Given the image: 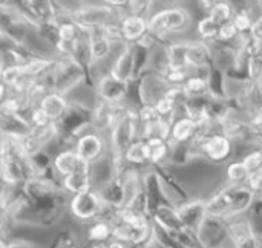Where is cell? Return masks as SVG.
I'll return each mask as SVG.
<instances>
[{"mask_svg":"<svg viewBox=\"0 0 262 248\" xmlns=\"http://www.w3.org/2000/svg\"><path fill=\"white\" fill-rule=\"evenodd\" d=\"M256 199V195L246 184H227L207 199V213L220 219H233L247 215Z\"/></svg>","mask_w":262,"mask_h":248,"instance_id":"1","label":"cell"},{"mask_svg":"<svg viewBox=\"0 0 262 248\" xmlns=\"http://www.w3.org/2000/svg\"><path fill=\"white\" fill-rule=\"evenodd\" d=\"M68 210L72 215V218L77 219L78 222L91 224L101 218L104 210V202L98 195V192L92 189L71 196Z\"/></svg>","mask_w":262,"mask_h":248,"instance_id":"2","label":"cell"},{"mask_svg":"<svg viewBox=\"0 0 262 248\" xmlns=\"http://www.w3.org/2000/svg\"><path fill=\"white\" fill-rule=\"evenodd\" d=\"M198 235L206 248H238L230 236L226 219L207 216Z\"/></svg>","mask_w":262,"mask_h":248,"instance_id":"3","label":"cell"},{"mask_svg":"<svg viewBox=\"0 0 262 248\" xmlns=\"http://www.w3.org/2000/svg\"><path fill=\"white\" fill-rule=\"evenodd\" d=\"M74 149L89 164H94L95 161H98L107 152L103 137L100 133H97V132H84V133H81L75 140Z\"/></svg>","mask_w":262,"mask_h":248,"instance_id":"4","label":"cell"},{"mask_svg":"<svg viewBox=\"0 0 262 248\" xmlns=\"http://www.w3.org/2000/svg\"><path fill=\"white\" fill-rule=\"evenodd\" d=\"M54 169L58 173L60 178L69 176L75 172L81 170H91V164L84 161L74 147L60 149L54 153Z\"/></svg>","mask_w":262,"mask_h":248,"instance_id":"5","label":"cell"},{"mask_svg":"<svg viewBox=\"0 0 262 248\" xmlns=\"http://www.w3.org/2000/svg\"><path fill=\"white\" fill-rule=\"evenodd\" d=\"M177 210L184 222V226L198 233L201 226L204 224L207 213V199H189L177 206Z\"/></svg>","mask_w":262,"mask_h":248,"instance_id":"6","label":"cell"},{"mask_svg":"<svg viewBox=\"0 0 262 248\" xmlns=\"http://www.w3.org/2000/svg\"><path fill=\"white\" fill-rule=\"evenodd\" d=\"M190 18L189 14L183 9L173 8V9H166L158 14H155L149 23L152 31L157 32H166V31H180L189 25Z\"/></svg>","mask_w":262,"mask_h":248,"instance_id":"7","label":"cell"},{"mask_svg":"<svg viewBox=\"0 0 262 248\" xmlns=\"http://www.w3.org/2000/svg\"><path fill=\"white\" fill-rule=\"evenodd\" d=\"M152 221L155 224H158L160 227H163L170 235L180 233V232H183V230L187 229L184 226V222H183L178 210H177V206H173V204L158 206L154 210V213H152Z\"/></svg>","mask_w":262,"mask_h":248,"instance_id":"8","label":"cell"},{"mask_svg":"<svg viewBox=\"0 0 262 248\" xmlns=\"http://www.w3.org/2000/svg\"><path fill=\"white\" fill-rule=\"evenodd\" d=\"M98 195L101 196L103 202L114 209H121L126 206V189L123 179L117 175L114 179L101 186L98 190Z\"/></svg>","mask_w":262,"mask_h":248,"instance_id":"9","label":"cell"},{"mask_svg":"<svg viewBox=\"0 0 262 248\" xmlns=\"http://www.w3.org/2000/svg\"><path fill=\"white\" fill-rule=\"evenodd\" d=\"M200 124L190 118L189 115L180 117L172 121V132H170V144H187L190 143L196 132H198Z\"/></svg>","mask_w":262,"mask_h":248,"instance_id":"10","label":"cell"},{"mask_svg":"<svg viewBox=\"0 0 262 248\" xmlns=\"http://www.w3.org/2000/svg\"><path fill=\"white\" fill-rule=\"evenodd\" d=\"M98 94H100L101 100H104L107 103L118 104L126 94V81H123L114 75H107L100 81Z\"/></svg>","mask_w":262,"mask_h":248,"instance_id":"11","label":"cell"},{"mask_svg":"<svg viewBox=\"0 0 262 248\" xmlns=\"http://www.w3.org/2000/svg\"><path fill=\"white\" fill-rule=\"evenodd\" d=\"M123 161L127 166L141 169V167H149L150 161V146L147 144L146 140H137L129 146V149L123 155Z\"/></svg>","mask_w":262,"mask_h":248,"instance_id":"12","label":"cell"},{"mask_svg":"<svg viewBox=\"0 0 262 248\" xmlns=\"http://www.w3.org/2000/svg\"><path fill=\"white\" fill-rule=\"evenodd\" d=\"M61 189L74 196L88 190H92V176H91V170H81V172H75L69 176L61 178Z\"/></svg>","mask_w":262,"mask_h":248,"instance_id":"13","label":"cell"},{"mask_svg":"<svg viewBox=\"0 0 262 248\" xmlns=\"http://www.w3.org/2000/svg\"><path fill=\"white\" fill-rule=\"evenodd\" d=\"M38 106L46 112V115L54 123H57L68 112V109H69L66 100L60 94H48V95H43V98L40 100V104Z\"/></svg>","mask_w":262,"mask_h":248,"instance_id":"14","label":"cell"},{"mask_svg":"<svg viewBox=\"0 0 262 248\" xmlns=\"http://www.w3.org/2000/svg\"><path fill=\"white\" fill-rule=\"evenodd\" d=\"M88 242L92 244H106L114 238V226L107 219H97L88 224Z\"/></svg>","mask_w":262,"mask_h":248,"instance_id":"15","label":"cell"},{"mask_svg":"<svg viewBox=\"0 0 262 248\" xmlns=\"http://www.w3.org/2000/svg\"><path fill=\"white\" fill-rule=\"evenodd\" d=\"M227 184H235V186H241L246 184L250 178V172L246 167V164L239 160V161H230L227 164Z\"/></svg>","mask_w":262,"mask_h":248,"instance_id":"16","label":"cell"},{"mask_svg":"<svg viewBox=\"0 0 262 248\" xmlns=\"http://www.w3.org/2000/svg\"><path fill=\"white\" fill-rule=\"evenodd\" d=\"M152 169H155L157 170V173L160 175V178H161V181H163V184L164 186H167L180 199H183V202L184 201H189V195H187V192L184 190V187L175 179V176L166 169V166H157V167H152Z\"/></svg>","mask_w":262,"mask_h":248,"instance_id":"17","label":"cell"},{"mask_svg":"<svg viewBox=\"0 0 262 248\" xmlns=\"http://www.w3.org/2000/svg\"><path fill=\"white\" fill-rule=\"evenodd\" d=\"M123 35L129 40H135L140 38L144 31H146V21L140 17V15H130L127 18H124L123 26H121Z\"/></svg>","mask_w":262,"mask_h":248,"instance_id":"18","label":"cell"},{"mask_svg":"<svg viewBox=\"0 0 262 248\" xmlns=\"http://www.w3.org/2000/svg\"><path fill=\"white\" fill-rule=\"evenodd\" d=\"M109 46H111L109 37L103 32V29H100L98 34H94L92 35V40H91V54H92V57L95 60L103 58L109 52Z\"/></svg>","mask_w":262,"mask_h":248,"instance_id":"19","label":"cell"},{"mask_svg":"<svg viewBox=\"0 0 262 248\" xmlns=\"http://www.w3.org/2000/svg\"><path fill=\"white\" fill-rule=\"evenodd\" d=\"M178 242H180V245L184 248H206L203 245V242H201V239H200V235L196 233V232H193V230H190V229H186V230H183V232H180V233H175V235H172Z\"/></svg>","mask_w":262,"mask_h":248,"instance_id":"20","label":"cell"},{"mask_svg":"<svg viewBox=\"0 0 262 248\" xmlns=\"http://www.w3.org/2000/svg\"><path fill=\"white\" fill-rule=\"evenodd\" d=\"M246 167L249 169L250 173H256V172H261L262 170V149H253L250 152H247L243 160H241Z\"/></svg>","mask_w":262,"mask_h":248,"instance_id":"21","label":"cell"},{"mask_svg":"<svg viewBox=\"0 0 262 248\" xmlns=\"http://www.w3.org/2000/svg\"><path fill=\"white\" fill-rule=\"evenodd\" d=\"M132 67H134V64H132V54L127 51V52L118 60V63L115 64V69H114V74H112V75L117 77V78H120V80H123V81H126V78L129 77Z\"/></svg>","mask_w":262,"mask_h":248,"instance_id":"22","label":"cell"},{"mask_svg":"<svg viewBox=\"0 0 262 248\" xmlns=\"http://www.w3.org/2000/svg\"><path fill=\"white\" fill-rule=\"evenodd\" d=\"M206 89H207V83L203 78H200V77H195V78L187 80V83L184 86V91L189 95V98L201 97V94H204Z\"/></svg>","mask_w":262,"mask_h":248,"instance_id":"23","label":"cell"},{"mask_svg":"<svg viewBox=\"0 0 262 248\" xmlns=\"http://www.w3.org/2000/svg\"><path fill=\"white\" fill-rule=\"evenodd\" d=\"M230 15H232V9H230V6H229L227 3H224V2L216 3V5L212 8V12H210V17H212L220 26L226 25V21L230 18Z\"/></svg>","mask_w":262,"mask_h":248,"instance_id":"24","label":"cell"},{"mask_svg":"<svg viewBox=\"0 0 262 248\" xmlns=\"http://www.w3.org/2000/svg\"><path fill=\"white\" fill-rule=\"evenodd\" d=\"M51 123H54V121H51V118L46 115V112L40 106H37L31 110V114H29V126L31 127H45Z\"/></svg>","mask_w":262,"mask_h":248,"instance_id":"25","label":"cell"},{"mask_svg":"<svg viewBox=\"0 0 262 248\" xmlns=\"http://www.w3.org/2000/svg\"><path fill=\"white\" fill-rule=\"evenodd\" d=\"M198 31L203 37L206 38H212L213 35L220 34V25L212 18V17H207L204 20L200 21V26H198Z\"/></svg>","mask_w":262,"mask_h":248,"instance_id":"26","label":"cell"},{"mask_svg":"<svg viewBox=\"0 0 262 248\" xmlns=\"http://www.w3.org/2000/svg\"><path fill=\"white\" fill-rule=\"evenodd\" d=\"M204 61H206V52L203 48H198V46L187 48V64L198 66V64H203Z\"/></svg>","mask_w":262,"mask_h":248,"instance_id":"27","label":"cell"},{"mask_svg":"<svg viewBox=\"0 0 262 248\" xmlns=\"http://www.w3.org/2000/svg\"><path fill=\"white\" fill-rule=\"evenodd\" d=\"M246 186L256 195V198H262V170L252 173Z\"/></svg>","mask_w":262,"mask_h":248,"instance_id":"28","label":"cell"},{"mask_svg":"<svg viewBox=\"0 0 262 248\" xmlns=\"http://www.w3.org/2000/svg\"><path fill=\"white\" fill-rule=\"evenodd\" d=\"M2 248H41L32 242L23 241V239H8L2 238Z\"/></svg>","mask_w":262,"mask_h":248,"instance_id":"29","label":"cell"},{"mask_svg":"<svg viewBox=\"0 0 262 248\" xmlns=\"http://www.w3.org/2000/svg\"><path fill=\"white\" fill-rule=\"evenodd\" d=\"M75 37V28L72 25H63L60 28V41L64 43H72Z\"/></svg>","mask_w":262,"mask_h":248,"instance_id":"30","label":"cell"},{"mask_svg":"<svg viewBox=\"0 0 262 248\" xmlns=\"http://www.w3.org/2000/svg\"><path fill=\"white\" fill-rule=\"evenodd\" d=\"M235 34H236V26H235L233 23H226V25H223V26L220 28V34H218V35H220L223 40H229V38H233Z\"/></svg>","mask_w":262,"mask_h":248,"instance_id":"31","label":"cell"},{"mask_svg":"<svg viewBox=\"0 0 262 248\" xmlns=\"http://www.w3.org/2000/svg\"><path fill=\"white\" fill-rule=\"evenodd\" d=\"M233 25H235V26H236V29H239V31L249 29V28L252 26L250 18H249V15H246V14H238V15L235 17Z\"/></svg>","mask_w":262,"mask_h":248,"instance_id":"32","label":"cell"},{"mask_svg":"<svg viewBox=\"0 0 262 248\" xmlns=\"http://www.w3.org/2000/svg\"><path fill=\"white\" fill-rule=\"evenodd\" d=\"M103 248H130V245L126 244L124 241H120L117 238H112L111 241H107L106 244H103Z\"/></svg>","mask_w":262,"mask_h":248,"instance_id":"33","label":"cell"},{"mask_svg":"<svg viewBox=\"0 0 262 248\" xmlns=\"http://www.w3.org/2000/svg\"><path fill=\"white\" fill-rule=\"evenodd\" d=\"M252 212H253V215H255V216H261L262 215V198H258V199H256V202H255V206H253Z\"/></svg>","mask_w":262,"mask_h":248,"instance_id":"34","label":"cell"},{"mask_svg":"<svg viewBox=\"0 0 262 248\" xmlns=\"http://www.w3.org/2000/svg\"><path fill=\"white\" fill-rule=\"evenodd\" d=\"M253 32L258 38H262V17L253 25Z\"/></svg>","mask_w":262,"mask_h":248,"instance_id":"35","label":"cell"},{"mask_svg":"<svg viewBox=\"0 0 262 248\" xmlns=\"http://www.w3.org/2000/svg\"><path fill=\"white\" fill-rule=\"evenodd\" d=\"M107 3H111V5H123V3H126L127 0H106Z\"/></svg>","mask_w":262,"mask_h":248,"instance_id":"36","label":"cell"},{"mask_svg":"<svg viewBox=\"0 0 262 248\" xmlns=\"http://www.w3.org/2000/svg\"><path fill=\"white\" fill-rule=\"evenodd\" d=\"M81 248H103V244H92V242H88V245H86V247H81Z\"/></svg>","mask_w":262,"mask_h":248,"instance_id":"37","label":"cell"},{"mask_svg":"<svg viewBox=\"0 0 262 248\" xmlns=\"http://www.w3.org/2000/svg\"><path fill=\"white\" fill-rule=\"evenodd\" d=\"M258 3H259V6H261V9H262V0H258Z\"/></svg>","mask_w":262,"mask_h":248,"instance_id":"38","label":"cell"}]
</instances>
